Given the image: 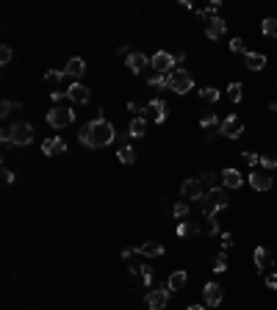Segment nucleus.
Wrapping results in <instances>:
<instances>
[{
  "mask_svg": "<svg viewBox=\"0 0 277 310\" xmlns=\"http://www.w3.org/2000/svg\"><path fill=\"white\" fill-rule=\"evenodd\" d=\"M241 155H244V161H247L250 166H258L260 164V155H255V152H241Z\"/></svg>",
  "mask_w": 277,
  "mask_h": 310,
  "instance_id": "obj_40",
  "label": "nucleus"
},
{
  "mask_svg": "<svg viewBox=\"0 0 277 310\" xmlns=\"http://www.w3.org/2000/svg\"><path fill=\"white\" fill-rule=\"evenodd\" d=\"M228 97L233 102H241V97H244V86H241V84H230L228 86Z\"/></svg>",
  "mask_w": 277,
  "mask_h": 310,
  "instance_id": "obj_30",
  "label": "nucleus"
},
{
  "mask_svg": "<svg viewBox=\"0 0 277 310\" xmlns=\"http://www.w3.org/2000/svg\"><path fill=\"white\" fill-rule=\"evenodd\" d=\"M8 61H12V48L3 44V48H0V64H8Z\"/></svg>",
  "mask_w": 277,
  "mask_h": 310,
  "instance_id": "obj_38",
  "label": "nucleus"
},
{
  "mask_svg": "<svg viewBox=\"0 0 277 310\" xmlns=\"http://www.w3.org/2000/svg\"><path fill=\"white\" fill-rule=\"evenodd\" d=\"M180 194H183V200H200L202 197V183H200V178L186 180V183L180 186Z\"/></svg>",
  "mask_w": 277,
  "mask_h": 310,
  "instance_id": "obj_13",
  "label": "nucleus"
},
{
  "mask_svg": "<svg viewBox=\"0 0 277 310\" xmlns=\"http://www.w3.org/2000/svg\"><path fill=\"white\" fill-rule=\"evenodd\" d=\"M3 183H6V186H12V183H14V174L8 172V169H3Z\"/></svg>",
  "mask_w": 277,
  "mask_h": 310,
  "instance_id": "obj_44",
  "label": "nucleus"
},
{
  "mask_svg": "<svg viewBox=\"0 0 277 310\" xmlns=\"http://www.w3.org/2000/svg\"><path fill=\"white\" fill-rule=\"evenodd\" d=\"M116 158H120L122 164H133V161H136V150H133V147H128V144H122V147H120V152H116Z\"/></svg>",
  "mask_w": 277,
  "mask_h": 310,
  "instance_id": "obj_27",
  "label": "nucleus"
},
{
  "mask_svg": "<svg viewBox=\"0 0 277 310\" xmlns=\"http://www.w3.org/2000/svg\"><path fill=\"white\" fill-rule=\"evenodd\" d=\"M14 108H20V102H12V100H3L0 102V116H8V114L14 111Z\"/></svg>",
  "mask_w": 277,
  "mask_h": 310,
  "instance_id": "obj_35",
  "label": "nucleus"
},
{
  "mask_svg": "<svg viewBox=\"0 0 277 310\" xmlns=\"http://www.w3.org/2000/svg\"><path fill=\"white\" fill-rule=\"evenodd\" d=\"M172 214H175V219H183V216L188 214V202L183 200V202H178L175 208H172Z\"/></svg>",
  "mask_w": 277,
  "mask_h": 310,
  "instance_id": "obj_36",
  "label": "nucleus"
},
{
  "mask_svg": "<svg viewBox=\"0 0 277 310\" xmlns=\"http://www.w3.org/2000/svg\"><path fill=\"white\" fill-rule=\"evenodd\" d=\"M114 138H116L114 125H111L106 116H94V120L86 122V125L80 128V133H78V142L84 144V147H92V150H97V147H108Z\"/></svg>",
  "mask_w": 277,
  "mask_h": 310,
  "instance_id": "obj_1",
  "label": "nucleus"
},
{
  "mask_svg": "<svg viewBox=\"0 0 277 310\" xmlns=\"http://www.w3.org/2000/svg\"><path fill=\"white\" fill-rule=\"evenodd\" d=\"M224 268H228V255L219 252V255L214 258V272H224Z\"/></svg>",
  "mask_w": 277,
  "mask_h": 310,
  "instance_id": "obj_34",
  "label": "nucleus"
},
{
  "mask_svg": "<svg viewBox=\"0 0 277 310\" xmlns=\"http://www.w3.org/2000/svg\"><path fill=\"white\" fill-rule=\"evenodd\" d=\"M241 183H244V178H241L238 169H224L222 172V186L224 188H241Z\"/></svg>",
  "mask_w": 277,
  "mask_h": 310,
  "instance_id": "obj_15",
  "label": "nucleus"
},
{
  "mask_svg": "<svg viewBox=\"0 0 277 310\" xmlns=\"http://www.w3.org/2000/svg\"><path fill=\"white\" fill-rule=\"evenodd\" d=\"M252 258H255V266L258 268H269L272 260H274V258H272V250H266V246H258Z\"/></svg>",
  "mask_w": 277,
  "mask_h": 310,
  "instance_id": "obj_22",
  "label": "nucleus"
},
{
  "mask_svg": "<svg viewBox=\"0 0 277 310\" xmlns=\"http://www.w3.org/2000/svg\"><path fill=\"white\" fill-rule=\"evenodd\" d=\"M64 72H66V78H80V75L86 72V61L75 56V58H70V61H66Z\"/></svg>",
  "mask_w": 277,
  "mask_h": 310,
  "instance_id": "obj_18",
  "label": "nucleus"
},
{
  "mask_svg": "<svg viewBox=\"0 0 277 310\" xmlns=\"http://www.w3.org/2000/svg\"><path fill=\"white\" fill-rule=\"evenodd\" d=\"M224 30H228V22H224L222 17H214L205 22V36H208V39H222Z\"/></svg>",
  "mask_w": 277,
  "mask_h": 310,
  "instance_id": "obj_12",
  "label": "nucleus"
},
{
  "mask_svg": "<svg viewBox=\"0 0 277 310\" xmlns=\"http://www.w3.org/2000/svg\"><path fill=\"white\" fill-rule=\"evenodd\" d=\"M142 116L150 122H156V125H161L164 120H166V102L164 100H150L144 108H142Z\"/></svg>",
  "mask_w": 277,
  "mask_h": 310,
  "instance_id": "obj_6",
  "label": "nucleus"
},
{
  "mask_svg": "<svg viewBox=\"0 0 277 310\" xmlns=\"http://www.w3.org/2000/svg\"><path fill=\"white\" fill-rule=\"evenodd\" d=\"M230 50H233V53H244V39H238V36L230 39Z\"/></svg>",
  "mask_w": 277,
  "mask_h": 310,
  "instance_id": "obj_39",
  "label": "nucleus"
},
{
  "mask_svg": "<svg viewBox=\"0 0 277 310\" xmlns=\"http://www.w3.org/2000/svg\"><path fill=\"white\" fill-rule=\"evenodd\" d=\"M169 89L175 92V94H186L188 89H194V78L188 70L183 66H175V70L169 72Z\"/></svg>",
  "mask_w": 277,
  "mask_h": 310,
  "instance_id": "obj_3",
  "label": "nucleus"
},
{
  "mask_svg": "<svg viewBox=\"0 0 277 310\" xmlns=\"http://www.w3.org/2000/svg\"><path fill=\"white\" fill-rule=\"evenodd\" d=\"M250 186H252L255 191H269L272 188V178L266 172H252L250 174Z\"/></svg>",
  "mask_w": 277,
  "mask_h": 310,
  "instance_id": "obj_17",
  "label": "nucleus"
},
{
  "mask_svg": "<svg viewBox=\"0 0 277 310\" xmlns=\"http://www.w3.org/2000/svg\"><path fill=\"white\" fill-rule=\"evenodd\" d=\"M128 133H130L133 138H142L147 133V120L138 114V116H133V122H130V128H128Z\"/></svg>",
  "mask_w": 277,
  "mask_h": 310,
  "instance_id": "obj_21",
  "label": "nucleus"
},
{
  "mask_svg": "<svg viewBox=\"0 0 277 310\" xmlns=\"http://www.w3.org/2000/svg\"><path fill=\"white\" fill-rule=\"evenodd\" d=\"M136 255H144V258H161L164 255V244H158V241H147V244H142L136 250Z\"/></svg>",
  "mask_w": 277,
  "mask_h": 310,
  "instance_id": "obj_19",
  "label": "nucleus"
},
{
  "mask_svg": "<svg viewBox=\"0 0 277 310\" xmlns=\"http://www.w3.org/2000/svg\"><path fill=\"white\" fill-rule=\"evenodd\" d=\"M244 66L252 70V72L264 70V66H266V56L264 53H244Z\"/></svg>",
  "mask_w": 277,
  "mask_h": 310,
  "instance_id": "obj_20",
  "label": "nucleus"
},
{
  "mask_svg": "<svg viewBox=\"0 0 277 310\" xmlns=\"http://www.w3.org/2000/svg\"><path fill=\"white\" fill-rule=\"evenodd\" d=\"M230 246H233V236L224 232V236H222V250H230Z\"/></svg>",
  "mask_w": 277,
  "mask_h": 310,
  "instance_id": "obj_41",
  "label": "nucleus"
},
{
  "mask_svg": "<svg viewBox=\"0 0 277 310\" xmlns=\"http://www.w3.org/2000/svg\"><path fill=\"white\" fill-rule=\"evenodd\" d=\"M266 286H269V288H277V274H269V277H266Z\"/></svg>",
  "mask_w": 277,
  "mask_h": 310,
  "instance_id": "obj_45",
  "label": "nucleus"
},
{
  "mask_svg": "<svg viewBox=\"0 0 277 310\" xmlns=\"http://www.w3.org/2000/svg\"><path fill=\"white\" fill-rule=\"evenodd\" d=\"M186 280H188L186 272H172L169 280H166V288H169V291H180V288L186 286Z\"/></svg>",
  "mask_w": 277,
  "mask_h": 310,
  "instance_id": "obj_23",
  "label": "nucleus"
},
{
  "mask_svg": "<svg viewBox=\"0 0 277 310\" xmlns=\"http://www.w3.org/2000/svg\"><path fill=\"white\" fill-rule=\"evenodd\" d=\"M200 227L197 224H188V222H183L180 227H178V236H197Z\"/></svg>",
  "mask_w": 277,
  "mask_h": 310,
  "instance_id": "obj_33",
  "label": "nucleus"
},
{
  "mask_svg": "<svg viewBox=\"0 0 277 310\" xmlns=\"http://www.w3.org/2000/svg\"><path fill=\"white\" fill-rule=\"evenodd\" d=\"M64 78H66V72H64V70H50V72H44V80H48V84L64 80Z\"/></svg>",
  "mask_w": 277,
  "mask_h": 310,
  "instance_id": "obj_32",
  "label": "nucleus"
},
{
  "mask_svg": "<svg viewBox=\"0 0 277 310\" xmlns=\"http://www.w3.org/2000/svg\"><path fill=\"white\" fill-rule=\"evenodd\" d=\"M211 222V224H208V232H211V236H216L219 232V222H216V216H214V219H208Z\"/></svg>",
  "mask_w": 277,
  "mask_h": 310,
  "instance_id": "obj_42",
  "label": "nucleus"
},
{
  "mask_svg": "<svg viewBox=\"0 0 277 310\" xmlns=\"http://www.w3.org/2000/svg\"><path fill=\"white\" fill-rule=\"evenodd\" d=\"M269 111H277V100H274V102H272V106H269Z\"/></svg>",
  "mask_w": 277,
  "mask_h": 310,
  "instance_id": "obj_48",
  "label": "nucleus"
},
{
  "mask_svg": "<svg viewBox=\"0 0 277 310\" xmlns=\"http://www.w3.org/2000/svg\"><path fill=\"white\" fill-rule=\"evenodd\" d=\"M202 296H205V308H219L224 299V291L219 282H208V286L202 288Z\"/></svg>",
  "mask_w": 277,
  "mask_h": 310,
  "instance_id": "obj_8",
  "label": "nucleus"
},
{
  "mask_svg": "<svg viewBox=\"0 0 277 310\" xmlns=\"http://www.w3.org/2000/svg\"><path fill=\"white\" fill-rule=\"evenodd\" d=\"M200 97H202L205 102H219V89H214V86H208V89H200Z\"/></svg>",
  "mask_w": 277,
  "mask_h": 310,
  "instance_id": "obj_29",
  "label": "nucleus"
},
{
  "mask_svg": "<svg viewBox=\"0 0 277 310\" xmlns=\"http://www.w3.org/2000/svg\"><path fill=\"white\" fill-rule=\"evenodd\" d=\"M8 130H12L14 147H28V144L34 142V128H30V122H17V125H12Z\"/></svg>",
  "mask_w": 277,
  "mask_h": 310,
  "instance_id": "obj_4",
  "label": "nucleus"
},
{
  "mask_svg": "<svg viewBox=\"0 0 277 310\" xmlns=\"http://www.w3.org/2000/svg\"><path fill=\"white\" fill-rule=\"evenodd\" d=\"M48 122L53 128H66V125H72L75 122V111L72 108H64V106H56L48 111Z\"/></svg>",
  "mask_w": 277,
  "mask_h": 310,
  "instance_id": "obj_5",
  "label": "nucleus"
},
{
  "mask_svg": "<svg viewBox=\"0 0 277 310\" xmlns=\"http://www.w3.org/2000/svg\"><path fill=\"white\" fill-rule=\"evenodd\" d=\"M175 64H178V61H175V56H172V53H166V50H158V53L150 58V66H152L156 72H164V75H169V72L175 70Z\"/></svg>",
  "mask_w": 277,
  "mask_h": 310,
  "instance_id": "obj_7",
  "label": "nucleus"
},
{
  "mask_svg": "<svg viewBox=\"0 0 277 310\" xmlns=\"http://www.w3.org/2000/svg\"><path fill=\"white\" fill-rule=\"evenodd\" d=\"M130 274L138 277L144 286H150V282H152V268L150 266H130Z\"/></svg>",
  "mask_w": 277,
  "mask_h": 310,
  "instance_id": "obj_24",
  "label": "nucleus"
},
{
  "mask_svg": "<svg viewBox=\"0 0 277 310\" xmlns=\"http://www.w3.org/2000/svg\"><path fill=\"white\" fill-rule=\"evenodd\" d=\"M147 84H150L152 89H169V75H164V72H152Z\"/></svg>",
  "mask_w": 277,
  "mask_h": 310,
  "instance_id": "obj_26",
  "label": "nucleus"
},
{
  "mask_svg": "<svg viewBox=\"0 0 277 310\" xmlns=\"http://www.w3.org/2000/svg\"><path fill=\"white\" fill-rule=\"evenodd\" d=\"M219 180H222V174H216V172H202V174H200V183L208 186V188H216Z\"/></svg>",
  "mask_w": 277,
  "mask_h": 310,
  "instance_id": "obj_28",
  "label": "nucleus"
},
{
  "mask_svg": "<svg viewBox=\"0 0 277 310\" xmlns=\"http://www.w3.org/2000/svg\"><path fill=\"white\" fill-rule=\"evenodd\" d=\"M200 208H202L205 219H214V216H216L219 210L228 208V194H224L222 188H211L202 200H200Z\"/></svg>",
  "mask_w": 277,
  "mask_h": 310,
  "instance_id": "obj_2",
  "label": "nucleus"
},
{
  "mask_svg": "<svg viewBox=\"0 0 277 310\" xmlns=\"http://www.w3.org/2000/svg\"><path fill=\"white\" fill-rule=\"evenodd\" d=\"M42 152L48 155V158H53V155H64L66 152V142L61 136H50L42 142Z\"/></svg>",
  "mask_w": 277,
  "mask_h": 310,
  "instance_id": "obj_11",
  "label": "nucleus"
},
{
  "mask_svg": "<svg viewBox=\"0 0 277 310\" xmlns=\"http://www.w3.org/2000/svg\"><path fill=\"white\" fill-rule=\"evenodd\" d=\"M200 125H202V128H214V125H216V114H214V111L202 114V120H200Z\"/></svg>",
  "mask_w": 277,
  "mask_h": 310,
  "instance_id": "obj_37",
  "label": "nucleus"
},
{
  "mask_svg": "<svg viewBox=\"0 0 277 310\" xmlns=\"http://www.w3.org/2000/svg\"><path fill=\"white\" fill-rule=\"evenodd\" d=\"M0 142L8 147V144H12V130H3V133H0Z\"/></svg>",
  "mask_w": 277,
  "mask_h": 310,
  "instance_id": "obj_43",
  "label": "nucleus"
},
{
  "mask_svg": "<svg viewBox=\"0 0 277 310\" xmlns=\"http://www.w3.org/2000/svg\"><path fill=\"white\" fill-rule=\"evenodd\" d=\"M260 34L269 36V39H277V20L274 17H266L264 22H260Z\"/></svg>",
  "mask_w": 277,
  "mask_h": 310,
  "instance_id": "obj_25",
  "label": "nucleus"
},
{
  "mask_svg": "<svg viewBox=\"0 0 277 310\" xmlns=\"http://www.w3.org/2000/svg\"><path fill=\"white\" fill-rule=\"evenodd\" d=\"M66 97H70L75 106H84V102H89V89H86L84 84H72L66 89Z\"/></svg>",
  "mask_w": 277,
  "mask_h": 310,
  "instance_id": "obj_14",
  "label": "nucleus"
},
{
  "mask_svg": "<svg viewBox=\"0 0 277 310\" xmlns=\"http://www.w3.org/2000/svg\"><path fill=\"white\" fill-rule=\"evenodd\" d=\"M169 302V288H152L147 294V308L150 310H164Z\"/></svg>",
  "mask_w": 277,
  "mask_h": 310,
  "instance_id": "obj_10",
  "label": "nucleus"
},
{
  "mask_svg": "<svg viewBox=\"0 0 277 310\" xmlns=\"http://www.w3.org/2000/svg\"><path fill=\"white\" fill-rule=\"evenodd\" d=\"M147 64H150V61H147L144 53H128V70H130L133 75H138Z\"/></svg>",
  "mask_w": 277,
  "mask_h": 310,
  "instance_id": "obj_16",
  "label": "nucleus"
},
{
  "mask_svg": "<svg viewBox=\"0 0 277 310\" xmlns=\"http://www.w3.org/2000/svg\"><path fill=\"white\" fill-rule=\"evenodd\" d=\"M128 111H133V114H136V116H138V114H142V108H138L136 102H128Z\"/></svg>",
  "mask_w": 277,
  "mask_h": 310,
  "instance_id": "obj_46",
  "label": "nucleus"
},
{
  "mask_svg": "<svg viewBox=\"0 0 277 310\" xmlns=\"http://www.w3.org/2000/svg\"><path fill=\"white\" fill-rule=\"evenodd\" d=\"M186 310H205V304H192V308H186Z\"/></svg>",
  "mask_w": 277,
  "mask_h": 310,
  "instance_id": "obj_47",
  "label": "nucleus"
},
{
  "mask_svg": "<svg viewBox=\"0 0 277 310\" xmlns=\"http://www.w3.org/2000/svg\"><path fill=\"white\" fill-rule=\"evenodd\" d=\"M219 133H222L224 138H238L241 133H244V122H241L238 116H228V120L219 125Z\"/></svg>",
  "mask_w": 277,
  "mask_h": 310,
  "instance_id": "obj_9",
  "label": "nucleus"
},
{
  "mask_svg": "<svg viewBox=\"0 0 277 310\" xmlns=\"http://www.w3.org/2000/svg\"><path fill=\"white\" fill-rule=\"evenodd\" d=\"M260 166L264 169H277V152H269V155H260Z\"/></svg>",
  "mask_w": 277,
  "mask_h": 310,
  "instance_id": "obj_31",
  "label": "nucleus"
}]
</instances>
